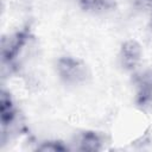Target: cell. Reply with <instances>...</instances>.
I'll use <instances>...</instances> for the list:
<instances>
[{"label":"cell","mask_w":152,"mask_h":152,"mask_svg":"<svg viewBox=\"0 0 152 152\" xmlns=\"http://www.w3.org/2000/svg\"><path fill=\"white\" fill-rule=\"evenodd\" d=\"M37 150L43 152H64L68 151L69 147L61 141H45L42 142V145L37 146Z\"/></svg>","instance_id":"8"},{"label":"cell","mask_w":152,"mask_h":152,"mask_svg":"<svg viewBox=\"0 0 152 152\" xmlns=\"http://www.w3.org/2000/svg\"><path fill=\"white\" fill-rule=\"evenodd\" d=\"M141 53H142L141 46L137 40L134 39L126 40L121 45V49L119 52V59H120L121 66L128 71L134 70L140 63Z\"/></svg>","instance_id":"2"},{"label":"cell","mask_w":152,"mask_h":152,"mask_svg":"<svg viewBox=\"0 0 152 152\" xmlns=\"http://www.w3.org/2000/svg\"><path fill=\"white\" fill-rule=\"evenodd\" d=\"M14 116H15V109L12 99L8 93L2 91L0 96V118L2 126L10 125L13 121Z\"/></svg>","instance_id":"7"},{"label":"cell","mask_w":152,"mask_h":152,"mask_svg":"<svg viewBox=\"0 0 152 152\" xmlns=\"http://www.w3.org/2000/svg\"><path fill=\"white\" fill-rule=\"evenodd\" d=\"M103 138L100 133L87 131L77 137V150L78 151H100L102 148Z\"/></svg>","instance_id":"5"},{"label":"cell","mask_w":152,"mask_h":152,"mask_svg":"<svg viewBox=\"0 0 152 152\" xmlns=\"http://www.w3.org/2000/svg\"><path fill=\"white\" fill-rule=\"evenodd\" d=\"M57 72L61 80L66 84H82L90 78V70L88 65L75 57H61L57 61Z\"/></svg>","instance_id":"1"},{"label":"cell","mask_w":152,"mask_h":152,"mask_svg":"<svg viewBox=\"0 0 152 152\" xmlns=\"http://www.w3.org/2000/svg\"><path fill=\"white\" fill-rule=\"evenodd\" d=\"M77 4L82 11L94 14L108 13L116 6L115 0H77Z\"/></svg>","instance_id":"6"},{"label":"cell","mask_w":152,"mask_h":152,"mask_svg":"<svg viewBox=\"0 0 152 152\" xmlns=\"http://www.w3.org/2000/svg\"><path fill=\"white\" fill-rule=\"evenodd\" d=\"M137 2L141 8L152 11V0H137Z\"/></svg>","instance_id":"9"},{"label":"cell","mask_w":152,"mask_h":152,"mask_svg":"<svg viewBox=\"0 0 152 152\" xmlns=\"http://www.w3.org/2000/svg\"><path fill=\"white\" fill-rule=\"evenodd\" d=\"M28 38L27 31H20L15 34L11 36L8 39H4L2 43V58L4 61H12L17 57L20 49L25 45L26 40Z\"/></svg>","instance_id":"3"},{"label":"cell","mask_w":152,"mask_h":152,"mask_svg":"<svg viewBox=\"0 0 152 152\" xmlns=\"http://www.w3.org/2000/svg\"><path fill=\"white\" fill-rule=\"evenodd\" d=\"M151 26H152V15H151Z\"/></svg>","instance_id":"10"},{"label":"cell","mask_w":152,"mask_h":152,"mask_svg":"<svg viewBox=\"0 0 152 152\" xmlns=\"http://www.w3.org/2000/svg\"><path fill=\"white\" fill-rule=\"evenodd\" d=\"M137 89V103L140 107L152 104V70L139 77Z\"/></svg>","instance_id":"4"}]
</instances>
